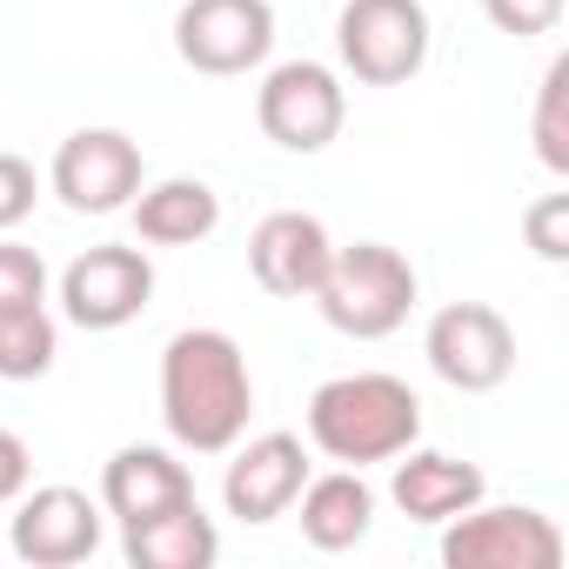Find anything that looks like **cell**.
<instances>
[{"label": "cell", "instance_id": "cell-8", "mask_svg": "<svg viewBox=\"0 0 569 569\" xmlns=\"http://www.w3.org/2000/svg\"><path fill=\"white\" fill-rule=\"evenodd\" d=\"M148 302H154V261L141 248H121V241H101V248L74 254L68 274H61V309L88 336L128 329Z\"/></svg>", "mask_w": 569, "mask_h": 569}, {"label": "cell", "instance_id": "cell-20", "mask_svg": "<svg viewBox=\"0 0 569 569\" xmlns=\"http://www.w3.org/2000/svg\"><path fill=\"white\" fill-rule=\"evenodd\" d=\"M562 94H569V54L549 61L542 88H536V154L549 174H569V121H562Z\"/></svg>", "mask_w": 569, "mask_h": 569}, {"label": "cell", "instance_id": "cell-3", "mask_svg": "<svg viewBox=\"0 0 569 569\" xmlns=\"http://www.w3.org/2000/svg\"><path fill=\"white\" fill-rule=\"evenodd\" d=\"M322 309V322L336 336H356V342H382L409 322L416 309V268L402 248L389 241H356V248H336L322 289L309 296Z\"/></svg>", "mask_w": 569, "mask_h": 569}, {"label": "cell", "instance_id": "cell-21", "mask_svg": "<svg viewBox=\"0 0 569 569\" xmlns=\"http://www.w3.org/2000/svg\"><path fill=\"white\" fill-rule=\"evenodd\" d=\"M48 302V261L21 241H0V316Z\"/></svg>", "mask_w": 569, "mask_h": 569}, {"label": "cell", "instance_id": "cell-9", "mask_svg": "<svg viewBox=\"0 0 569 569\" xmlns=\"http://www.w3.org/2000/svg\"><path fill=\"white\" fill-rule=\"evenodd\" d=\"M422 356L429 369L462 389V396H489L509 382L516 369V329L489 309V302H449L429 316V336H422Z\"/></svg>", "mask_w": 569, "mask_h": 569}, {"label": "cell", "instance_id": "cell-13", "mask_svg": "<svg viewBox=\"0 0 569 569\" xmlns=\"http://www.w3.org/2000/svg\"><path fill=\"white\" fill-rule=\"evenodd\" d=\"M309 482V449L302 436L289 429H268L254 442H234V462L221 476V502L234 522H274V516H289L296 496Z\"/></svg>", "mask_w": 569, "mask_h": 569}, {"label": "cell", "instance_id": "cell-18", "mask_svg": "<svg viewBox=\"0 0 569 569\" xmlns=\"http://www.w3.org/2000/svg\"><path fill=\"white\" fill-rule=\"evenodd\" d=\"M121 556L134 569H208L221 556V536L201 516V502H174V509H161L148 522H128L121 529Z\"/></svg>", "mask_w": 569, "mask_h": 569}, {"label": "cell", "instance_id": "cell-14", "mask_svg": "<svg viewBox=\"0 0 569 569\" xmlns=\"http://www.w3.org/2000/svg\"><path fill=\"white\" fill-rule=\"evenodd\" d=\"M174 502H194L188 462H174V456L154 449V442H128V449L108 456V469H101V509H108L121 529H128V522H148V516H161V509H174Z\"/></svg>", "mask_w": 569, "mask_h": 569}, {"label": "cell", "instance_id": "cell-24", "mask_svg": "<svg viewBox=\"0 0 569 569\" xmlns=\"http://www.w3.org/2000/svg\"><path fill=\"white\" fill-rule=\"evenodd\" d=\"M34 168L21 161V154H0V234L8 228H21L28 214H34Z\"/></svg>", "mask_w": 569, "mask_h": 569}, {"label": "cell", "instance_id": "cell-15", "mask_svg": "<svg viewBox=\"0 0 569 569\" xmlns=\"http://www.w3.org/2000/svg\"><path fill=\"white\" fill-rule=\"evenodd\" d=\"M482 469L462 462V456H442V449H402L396 456V476H389V496L409 522H449L462 509L482 502Z\"/></svg>", "mask_w": 569, "mask_h": 569}, {"label": "cell", "instance_id": "cell-22", "mask_svg": "<svg viewBox=\"0 0 569 569\" xmlns=\"http://www.w3.org/2000/svg\"><path fill=\"white\" fill-rule=\"evenodd\" d=\"M482 14H489V28H496V34L529 41V34H556L562 0H482Z\"/></svg>", "mask_w": 569, "mask_h": 569}, {"label": "cell", "instance_id": "cell-1", "mask_svg": "<svg viewBox=\"0 0 569 569\" xmlns=\"http://www.w3.org/2000/svg\"><path fill=\"white\" fill-rule=\"evenodd\" d=\"M254 376L228 329H181L161 349V422L188 456H228L248 436Z\"/></svg>", "mask_w": 569, "mask_h": 569}, {"label": "cell", "instance_id": "cell-11", "mask_svg": "<svg viewBox=\"0 0 569 569\" xmlns=\"http://www.w3.org/2000/svg\"><path fill=\"white\" fill-rule=\"evenodd\" d=\"M8 542L21 562L34 569H74L101 549V502L74 482H48V489H21V509L8 522Z\"/></svg>", "mask_w": 569, "mask_h": 569}, {"label": "cell", "instance_id": "cell-23", "mask_svg": "<svg viewBox=\"0 0 569 569\" xmlns=\"http://www.w3.org/2000/svg\"><path fill=\"white\" fill-rule=\"evenodd\" d=\"M522 234L542 261H569V194H542L529 214H522Z\"/></svg>", "mask_w": 569, "mask_h": 569}, {"label": "cell", "instance_id": "cell-10", "mask_svg": "<svg viewBox=\"0 0 569 569\" xmlns=\"http://www.w3.org/2000/svg\"><path fill=\"white\" fill-rule=\"evenodd\" d=\"M48 181L74 214H121L141 194V148L121 128H81L54 148Z\"/></svg>", "mask_w": 569, "mask_h": 569}, {"label": "cell", "instance_id": "cell-17", "mask_svg": "<svg viewBox=\"0 0 569 569\" xmlns=\"http://www.w3.org/2000/svg\"><path fill=\"white\" fill-rule=\"evenodd\" d=\"M296 502H302V536H309L322 556H342V549H356V542L376 529V489L362 482V469L309 476Z\"/></svg>", "mask_w": 569, "mask_h": 569}, {"label": "cell", "instance_id": "cell-25", "mask_svg": "<svg viewBox=\"0 0 569 569\" xmlns=\"http://www.w3.org/2000/svg\"><path fill=\"white\" fill-rule=\"evenodd\" d=\"M28 476H34V456H28V442H21L14 429H0V509H8V502H21Z\"/></svg>", "mask_w": 569, "mask_h": 569}, {"label": "cell", "instance_id": "cell-19", "mask_svg": "<svg viewBox=\"0 0 569 569\" xmlns=\"http://www.w3.org/2000/svg\"><path fill=\"white\" fill-rule=\"evenodd\" d=\"M54 356H61V329H54L48 302L0 316V382H34L54 369Z\"/></svg>", "mask_w": 569, "mask_h": 569}, {"label": "cell", "instance_id": "cell-7", "mask_svg": "<svg viewBox=\"0 0 569 569\" xmlns=\"http://www.w3.org/2000/svg\"><path fill=\"white\" fill-rule=\"evenodd\" d=\"M174 54L194 74H248L274 54V8L268 0H181L174 14Z\"/></svg>", "mask_w": 569, "mask_h": 569}, {"label": "cell", "instance_id": "cell-16", "mask_svg": "<svg viewBox=\"0 0 569 569\" xmlns=\"http://www.w3.org/2000/svg\"><path fill=\"white\" fill-rule=\"evenodd\" d=\"M134 208V234L148 248H194L221 228V194L194 174H168V181H141V194L128 201Z\"/></svg>", "mask_w": 569, "mask_h": 569}, {"label": "cell", "instance_id": "cell-2", "mask_svg": "<svg viewBox=\"0 0 569 569\" xmlns=\"http://www.w3.org/2000/svg\"><path fill=\"white\" fill-rule=\"evenodd\" d=\"M309 442L342 469L396 462L402 449L422 442V402L402 376H382V369L336 376L309 396Z\"/></svg>", "mask_w": 569, "mask_h": 569}, {"label": "cell", "instance_id": "cell-12", "mask_svg": "<svg viewBox=\"0 0 569 569\" xmlns=\"http://www.w3.org/2000/svg\"><path fill=\"white\" fill-rule=\"evenodd\" d=\"M329 261H336V241H329L322 214H302V208H274L248 234V274L281 302H309L322 289Z\"/></svg>", "mask_w": 569, "mask_h": 569}, {"label": "cell", "instance_id": "cell-4", "mask_svg": "<svg viewBox=\"0 0 569 569\" xmlns=\"http://www.w3.org/2000/svg\"><path fill=\"white\" fill-rule=\"evenodd\" d=\"M336 48L362 88H402L429 61V8L422 0H349L336 21Z\"/></svg>", "mask_w": 569, "mask_h": 569}, {"label": "cell", "instance_id": "cell-5", "mask_svg": "<svg viewBox=\"0 0 569 569\" xmlns=\"http://www.w3.org/2000/svg\"><path fill=\"white\" fill-rule=\"evenodd\" d=\"M442 562L449 569H556L562 529L529 502H476L442 522Z\"/></svg>", "mask_w": 569, "mask_h": 569}, {"label": "cell", "instance_id": "cell-6", "mask_svg": "<svg viewBox=\"0 0 569 569\" xmlns=\"http://www.w3.org/2000/svg\"><path fill=\"white\" fill-rule=\"evenodd\" d=\"M254 121L274 148L322 154L349 121V94H342L336 68H322V61H281V68H268V81L254 94Z\"/></svg>", "mask_w": 569, "mask_h": 569}]
</instances>
